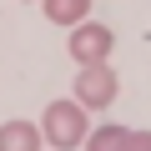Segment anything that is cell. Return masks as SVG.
<instances>
[{"instance_id":"obj_1","label":"cell","mask_w":151,"mask_h":151,"mask_svg":"<svg viewBox=\"0 0 151 151\" xmlns=\"http://www.w3.org/2000/svg\"><path fill=\"white\" fill-rule=\"evenodd\" d=\"M86 131H91V126H86V106L76 101V96H70V101H50V106L40 111V136H45L50 146H81Z\"/></svg>"},{"instance_id":"obj_2","label":"cell","mask_w":151,"mask_h":151,"mask_svg":"<svg viewBox=\"0 0 151 151\" xmlns=\"http://www.w3.org/2000/svg\"><path fill=\"white\" fill-rule=\"evenodd\" d=\"M116 70L106 65V60H86L81 70H76V101L81 106H111L116 101Z\"/></svg>"},{"instance_id":"obj_3","label":"cell","mask_w":151,"mask_h":151,"mask_svg":"<svg viewBox=\"0 0 151 151\" xmlns=\"http://www.w3.org/2000/svg\"><path fill=\"white\" fill-rule=\"evenodd\" d=\"M111 45H116V35L106 30V25H96L91 15L81 20V25H70V40H65V50H70V60H106L111 55Z\"/></svg>"},{"instance_id":"obj_4","label":"cell","mask_w":151,"mask_h":151,"mask_svg":"<svg viewBox=\"0 0 151 151\" xmlns=\"http://www.w3.org/2000/svg\"><path fill=\"white\" fill-rule=\"evenodd\" d=\"M45 136H40V126H30V121H5L0 126V151H35Z\"/></svg>"},{"instance_id":"obj_5","label":"cell","mask_w":151,"mask_h":151,"mask_svg":"<svg viewBox=\"0 0 151 151\" xmlns=\"http://www.w3.org/2000/svg\"><path fill=\"white\" fill-rule=\"evenodd\" d=\"M81 146L86 151H131V131L126 126H96V131H86Z\"/></svg>"},{"instance_id":"obj_6","label":"cell","mask_w":151,"mask_h":151,"mask_svg":"<svg viewBox=\"0 0 151 151\" xmlns=\"http://www.w3.org/2000/svg\"><path fill=\"white\" fill-rule=\"evenodd\" d=\"M91 15V0H45V20H55V25H81Z\"/></svg>"},{"instance_id":"obj_7","label":"cell","mask_w":151,"mask_h":151,"mask_svg":"<svg viewBox=\"0 0 151 151\" xmlns=\"http://www.w3.org/2000/svg\"><path fill=\"white\" fill-rule=\"evenodd\" d=\"M131 151H151V131H131Z\"/></svg>"}]
</instances>
